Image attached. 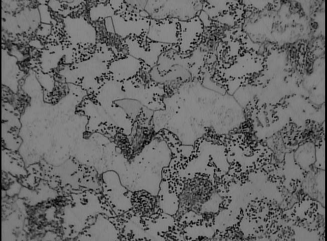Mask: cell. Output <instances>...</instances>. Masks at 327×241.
<instances>
[{
  "label": "cell",
  "mask_w": 327,
  "mask_h": 241,
  "mask_svg": "<svg viewBox=\"0 0 327 241\" xmlns=\"http://www.w3.org/2000/svg\"><path fill=\"white\" fill-rule=\"evenodd\" d=\"M202 8L201 2L196 1H148L145 7L154 19H174L181 21L197 16Z\"/></svg>",
  "instance_id": "1"
},
{
  "label": "cell",
  "mask_w": 327,
  "mask_h": 241,
  "mask_svg": "<svg viewBox=\"0 0 327 241\" xmlns=\"http://www.w3.org/2000/svg\"><path fill=\"white\" fill-rule=\"evenodd\" d=\"M180 47L182 50H189L198 42L203 31L202 22L197 16L180 23Z\"/></svg>",
  "instance_id": "4"
},
{
  "label": "cell",
  "mask_w": 327,
  "mask_h": 241,
  "mask_svg": "<svg viewBox=\"0 0 327 241\" xmlns=\"http://www.w3.org/2000/svg\"><path fill=\"white\" fill-rule=\"evenodd\" d=\"M174 19L153 20L150 23L147 37L158 43H179L180 39V24L173 21Z\"/></svg>",
  "instance_id": "2"
},
{
  "label": "cell",
  "mask_w": 327,
  "mask_h": 241,
  "mask_svg": "<svg viewBox=\"0 0 327 241\" xmlns=\"http://www.w3.org/2000/svg\"><path fill=\"white\" fill-rule=\"evenodd\" d=\"M211 190V185L208 180L193 179L185 187L181 201L183 205L189 208L201 205L208 199Z\"/></svg>",
  "instance_id": "3"
}]
</instances>
